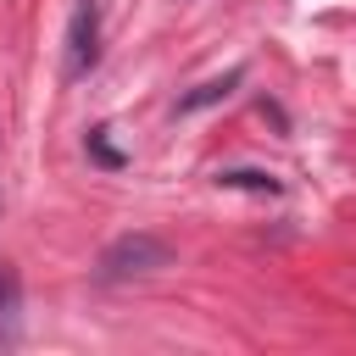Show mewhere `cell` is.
Returning a JSON list of instances; mask_svg holds the SVG:
<instances>
[{"label": "cell", "mask_w": 356, "mask_h": 356, "mask_svg": "<svg viewBox=\"0 0 356 356\" xmlns=\"http://www.w3.org/2000/svg\"><path fill=\"white\" fill-rule=\"evenodd\" d=\"M217 184H228V189H267V195H278V178H267V172H222Z\"/></svg>", "instance_id": "obj_5"}, {"label": "cell", "mask_w": 356, "mask_h": 356, "mask_svg": "<svg viewBox=\"0 0 356 356\" xmlns=\"http://www.w3.org/2000/svg\"><path fill=\"white\" fill-rule=\"evenodd\" d=\"M234 83H239V72H228V78H211V83H200V89H195L189 100H178V111H195V106H206V100H217V95H228Z\"/></svg>", "instance_id": "obj_4"}, {"label": "cell", "mask_w": 356, "mask_h": 356, "mask_svg": "<svg viewBox=\"0 0 356 356\" xmlns=\"http://www.w3.org/2000/svg\"><path fill=\"white\" fill-rule=\"evenodd\" d=\"M167 256H172V250H167L156 234H122V239L106 245L100 273H106V278H134V273H156V267H167Z\"/></svg>", "instance_id": "obj_1"}, {"label": "cell", "mask_w": 356, "mask_h": 356, "mask_svg": "<svg viewBox=\"0 0 356 356\" xmlns=\"http://www.w3.org/2000/svg\"><path fill=\"white\" fill-rule=\"evenodd\" d=\"M89 150H95V156H100L106 167H117V161H122V156H117V150L106 145V128H95V134H89Z\"/></svg>", "instance_id": "obj_6"}, {"label": "cell", "mask_w": 356, "mask_h": 356, "mask_svg": "<svg viewBox=\"0 0 356 356\" xmlns=\"http://www.w3.org/2000/svg\"><path fill=\"white\" fill-rule=\"evenodd\" d=\"M17 306H22V289H17V273L0 261V339L11 334V323H17Z\"/></svg>", "instance_id": "obj_3"}, {"label": "cell", "mask_w": 356, "mask_h": 356, "mask_svg": "<svg viewBox=\"0 0 356 356\" xmlns=\"http://www.w3.org/2000/svg\"><path fill=\"white\" fill-rule=\"evenodd\" d=\"M95 56H100V17H95V6L83 0V6L72 11V28H67V78H83V72L95 67Z\"/></svg>", "instance_id": "obj_2"}]
</instances>
